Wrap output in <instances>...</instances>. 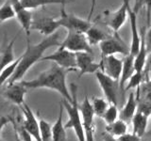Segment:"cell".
Segmentation results:
<instances>
[{
	"label": "cell",
	"instance_id": "d590c367",
	"mask_svg": "<svg viewBox=\"0 0 151 141\" xmlns=\"http://www.w3.org/2000/svg\"><path fill=\"white\" fill-rule=\"evenodd\" d=\"M149 73H151V52H149L147 55V58H146V61H145V66L144 69V73L145 75H148Z\"/></svg>",
	"mask_w": 151,
	"mask_h": 141
},
{
	"label": "cell",
	"instance_id": "ffe728a7",
	"mask_svg": "<svg viewBox=\"0 0 151 141\" xmlns=\"http://www.w3.org/2000/svg\"><path fill=\"white\" fill-rule=\"evenodd\" d=\"M63 105L61 103L58 119L52 126V141H65L66 140V128L63 123Z\"/></svg>",
	"mask_w": 151,
	"mask_h": 141
},
{
	"label": "cell",
	"instance_id": "836d02e7",
	"mask_svg": "<svg viewBox=\"0 0 151 141\" xmlns=\"http://www.w3.org/2000/svg\"><path fill=\"white\" fill-rule=\"evenodd\" d=\"M144 76H145L144 72H135L134 74L132 75L130 79L127 81L125 90H129V89H132V88H139L141 83L143 82Z\"/></svg>",
	"mask_w": 151,
	"mask_h": 141
},
{
	"label": "cell",
	"instance_id": "4fadbf2b",
	"mask_svg": "<svg viewBox=\"0 0 151 141\" xmlns=\"http://www.w3.org/2000/svg\"><path fill=\"white\" fill-rule=\"evenodd\" d=\"M15 11V17L20 24L21 27L26 32L27 38H29L31 31V25L33 22L32 13L30 9H27L23 6L20 0H9Z\"/></svg>",
	"mask_w": 151,
	"mask_h": 141
},
{
	"label": "cell",
	"instance_id": "f1b7e54d",
	"mask_svg": "<svg viewBox=\"0 0 151 141\" xmlns=\"http://www.w3.org/2000/svg\"><path fill=\"white\" fill-rule=\"evenodd\" d=\"M137 112H140L147 117L151 116V90L147 91L144 99L138 101Z\"/></svg>",
	"mask_w": 151,
	"mask_h": 141
},
{
	"label": "cell",
	"instance_id": "2e32d148",
	"mask_svg": "<svg viewBox=\"0 0 151 141\" xmlns=\"http://www.w3.org/2000/svg\"><path fill=\"white\" fill-rule=\"evenodd\" d=\"M27 89V88L21 82L8 85L7 88L3 92V96L14 105L22 106L25 103Z\"/></svg>",
	"mask_w": 151,
	"mask_h": 141
},
{
	"label": "cell",
	"instance_id": "7a4b0ae2",
	"mask_svg": "<svg viewBox=\"0 0 151 141\" xmlns=\"http://www.w3.org/2000/svg\"><path fill=\"white\" fill-rule=\"evenodd\" d=\"M70 70L60 67L55 63L51 67L41 73L36 78L27 81H22L21 83L27 88H49L60 93L63 99L72 103V94L69 92V89L66 84V74Z\"/></svg>",
	"mask_w": 151,
	"mask_h": 141
},
{
	"label": "cell",
	"instance_id": "30bf717a",
	"mask_svg": "<svg viewBox=\"0 0 151 141\" xmlns=\"http://www.w3.org/2000/svg\"><path fill=\"white\" fill-rule=\"evenodd\" d=\"M99 46H100L102 58L115 54H123L125 56L129 54V49L127 48V45L119 39V37L117 35L115 36V38H107L100 42Z\"/></svg>",
	"mask_w": 151,
	"mask_h": 141
},
{
	"label": "cell",
	"instance_id": "74e56055",
	"mask_svg": "<svg viewBox=\"0 0 151 141\" xmlns=\"http://www.w3.org/2000/svg\"><path fill=\"white\" fill-rule=\"evenodd\" d=\"M9 121H11L9 118H7V117H0V133H1V131L3 130V128L9 123Z\"/></svg>",
	"mask_w": 151,
	"mask_h": 141
},
{
	"label": "cell",
	"instance_id": "5bb4252c",
	"mask_svg": "<svg viewBox=\"0 0 151 141\" xmlns=\"http://www.w3.org/2000/svg\"><path fill=\"white\" fill-rule=\"evenodd\" d=\"M60 27V26L58 19H54L52 17H41L33 20L31 30H36L47 37L56 33Z\"/></svg>",
	"mask_w": 151,
	"mask_h": 141
},
{
	"label": "cell",
	"instance_id": "8d00e7d4",
	"mask_svg": "<svg viewBox=\"0 0 151 141\" xmlns=\"http://www.w3.org/2000/svg\"><path fill=\"white\" fill-rule=\"evenodd\" d=\"M145 45H146V49L147 52H151V27L148 29L147 33L145 35Z\"/></svg>",
	"mask_w": 151,
	"mask_h": 141
},
{
	"label": "cell",
	"instance_id": "4dcf8cb0",
	"mask_svg": "<svg viewBox=\"0 0 151 141\" xmlns=\"http://www.w3.org/2000/svg\"><path fill=\"white\" fill-rule=\"evenodd\" d=\"M144 7L146 8V25L149 26L151 23V0H135L132 11L138 14L140 9Z\"/></svg>",
	"mask_w": 151,
	"mask_h": 141
},
{
	"label": "cell",
	"instance_id": "1f68e13d",
	"mask_svg": "<svg viewBox=\"0 0 151 141\" xmlns=\"http://www.w3.org/2000/svg\"><path fill=\"white\" fill-rule=\"evenodd\" d=\"M39 123L42 141H52V126L50 123L42 119L39 120Z\"/></svg>",
	"mask_w": 151,
	"mask_h": 141
},
{
	"label": "cell",
	"instance_id": "ac0fdd59",
	"mask_svg": "<svg viewBox=\"0 0 151 141\" xmlns=\"http://www.w3.org/2000/svg\"><path fill=\"white\" fill-rule=\"evenodd\" d=\"M134 58H135L134 56L129 54L125 56L124 60H123V70L119 80V88L123 95H124L125 92V88H126L125 85L127 83V81H129L130 77L136 72L134 67Z\"/></svg>",
	"mask_w": 151,
	"mask_h": 141
},
{
	"label": "cell",
	"instance_id": "9a60e30c",
	"mask_svg": "<svg viewBox=\"0 0 151 141\" xmlns=\"http://www.w3.org/2000/svg\"><path fill=\"white\" fill-rule=\"evenodd\" d=\"M101 68L107 75L119 82L123 70V60L117 58L114 55L105 56L101 61Z\"/></svg>",
	"mask_w": 151,
	"mask_h": 141
},
{
	"label": "cell",
	"instance_id": "f6af8a7d",
	"mask_svg": "<svg viewBox=\"0 0 151 141\" xmlns=\"http://www.w3.org/2000/svg\"><path fill=\"white\" fill-rule=\"evenodd\" d=\"M123 1H129V0H123Z\"/></svg>",
	"mask_w": 151,
	"mask_h": 141
},
{
	"label": "cell",
	"instance_id": "277c9868",
	"mask_svg": "<svg viewBox=\"0 0 151 141\" xmlns=\"http://www.w3.org/2000/svg\"><path fill=\"white\" fill-rule=\"evenodd\" d=\"M45 60L52 61L53 63L59 65L60 67L64 68L70 70V72L78 70L77 56H76V53L66 48H63V47L59 46L58 50L48 56H44L41 61H45Z\"/></svg>",
	"mask_w": 151,
	"mask_h": 141
},
{
	"label": "cell",
	"instance_id": "7bdbcfd3",
	"mask_svg": "<svg viewBox=\"0 0 151 141\" xmlns=\"http://www.w3.org/2000/svg\"><path fill=\"white\" fill-rule=\"evenodd\" d=\"M145 88L147 89V91L151 90V79H148L145 83Z\"/></svg>",
	"mask_w": 151,
	"mask_h": 141
},
{
	"label": "cell",
	"instance_id": "484cf974",
	"mask_svg": "<svg viewBox=\"0 0 151 141\" xmlns=\"http://www.w3.org/2000/svg\"><path fill=\"white\" fill-rule=\"evenodd\" d=\"M22 5L27 9H35L41 7H45L47 5L60 4L61 6L63 1L61 0H20Z\"/></svg>",
	"mask_w": 151,
	"mask_h": 141
},
{
	"label": "cell",
	"instance_id": "5b68a950",
	"mask_svg": "<svg viewBox=\"0 0 151 141\" xmlns=\"http://www.w3.org/2000/svg\"><path fill=\"white\" fill-rule=\"evenodd\" d=\"M60 47H63L74 53L78 52H88V53L93 54V48L89 43L87 37L84 33L68 31L67 36L65 39L60 42Z\"/></svg>",
	"mask_w": 151,
	"mask_h": 141
},
{
	"label": "cell",
	"instance_id": "ba28073f",
	"mask_svg": "<svg viewBox=\"0 0 151 141\" xmlns=\"http://www.w3.org/2000/svg\"><path fill=\"white\" fill-rule=\"evenodd\" d=\"M96 77L100 86L106 100L109 103L117 105V94H116V84L117 82L111 77L107 75L104 72L97 70L96 73Z\"/></svg>",
	"mask_w": 151,
	"mask_h": 141
},
{
	"label": "cell",
	"instance_id": "44dd1931",
	"mask_svg": "<svg viewBox=\"0 0 151 141\" xmlns=\"http://www.w3.org/2000/svg\"><path fill=\"white\" fill-rule=\"evenodd\" d=\"M141 36H142L141 47H140V50L138 52V54H137L134 58V67H135L136 72H144L146 58H147V55H148V52H147L146 45H145V29L141 30Z\"/></svg>",
	"mask_w": 151,
	"mask_h": 141
},
{
	"label": "cell",
	"instance_id": "8fae6325",
	"mask_svg": "<svg viewBox=\"0 0 151 141\" xmlns=\"http://www.w3.org/2000/svg\"><path fill=\"white\" fill-rule=\"evenodd\" d=\"M129 1H123L120 8L116 9L115 11H112L109 13L106 18V24L109 27L114 31L115 34H117L120 28L125 24L127 15H129Z\"/></svg>",
	"mask_w": 151,
	"mask_h": 141
},
{
	"label": "cell",
	"instance_id": "7c38bea8",
	"mask_svg": "<svg viewBox=\"0 0 151 141\" xmlns=\"http://www.w3.org/2000/svg\"><path fill=\"white\" fill-rule=\"evenodd\" d=\"M21 108L24 115V120L22 122L24 128L31 135V136L36 141H42L40 133V123L32 109L26 103L21 106Z\"/></svg>",
	"mask_w": 151,
	"mask_h": 141
},
{
	"label": "cell",
	"instance_id": "b9f144b4",
	"mask_svg": "<svg viewBox=\"0 0 151 141\" xmlns=\"http://www.w3.org/2000/svg\"><path fill=\"white\" fill-rule=\"evenodd\" d=\"M61 1H63V4H61L60 14H63V13H66V11H65V6H66V4H67V0H61Z\"/></svg>",
	"mask_w": 151,
	"mask_h": 141
},
{
	"label": "cell",
	"instance_id": "9c48e42d",
	"mask_svg": "<svg viewBox=\"0 0 151 141\" xmlns=\"http://www.w3.org/2000/svg\"><path fill=\"white\" fill-rule=\"evenodd\" d=\"M76 56H77V68L79 70V78L84 74L96 73L101 68V62L97 63L94 61L93 54L88 52H78L76 53Z\"/></svg>",
	"mask_w": 151,
	"mask_h": 141
},
{
	"label": "cell",
	"instance_id": "52a82bcc",
	"mask_svg": "<svg viewBox=\"0 0 151 141\" xmlns=\"http://www.w3.org/2000/svg\"><path fill=\"white\" fill-rule=\"evenodd\" d=\"M58 20L60 27L66 28L67 31L80 32L85 34L89 28L92 26V24L89 20L79 18L74 15V14H67V13L60 14Z\"/></svg>",
	"mask_w": 151,
	"mask_h": 141
},
{
	"label": "cell",
	"instance_id": "cb8c5ba5",
	"mask_svg": "<svg viewBox=\"0 0 151 141\" xmlns=\"http://www.w3.org/2000/svg\"><path fill=\"white\" fill-rule=\"evenodd\" d=\"M87 37V40L91 46L100 44V42L103 41L105 39H107V35L104 33L101 29H99L96 26H93L89 28L87 32L85 33Z\"/></svg>",
	"mask_w": 151,
	"mask_h": 141
},
{
	"label": "cell",
	"instance_id": "3957f363",
	"mask_svg": "<svg viewBox=\"0 0 151 141\" xmlns=\"http://www.w3.org/2000/svg\"><path fill=\"white\" fill-rule=\"evenodd\" d=\"M71 94H72L73 101L70 103L63 99V101L61 102L63 105V107L65 108L66 112H67L69 120L64 126L66 129L71 128L73 129L76 136L78 141H86V136H85V131L81 120V115H80V111L78 108V97H77V89L78 87L75 84L71 85Z\"/></svg>",
	"mask_w": 151,
	"mask_h": 141
},
{
	"label": "cell",
	"instance_id": "e0dca14e",
	"mask_svg": "<svg viewBox=\"0 0 151 141\" xmlns=\"http://www.w3.org/2000/svg\"><path fill=\"white\" fill-rule=\"evenodd\" d=\"M137 15L132 9H129V17L130 23V30H131V45L129 48V54L132 56H136L138 54L141 47L142 42V36L140 35L139 28H138V20H137Z\"/></svg>",
	"mask_w": 151,
	"mask_h": 141
},
{
	"label": "cell",
	"instance_id": "4316f807",
	"mask_svg": "<svg viewBox=\"0 0 151 141\" xmlns=\"http://www.w3.org/2000/svg\"><path fill=\"white\" fill-rule=\"evenodd\" d=\"M92 105H93V112H94V115L99 117V118H103L105 112L107 111L108 107H109V102L104 98H97V97H94L93 99V102H92Z\"/></svg>",
	"mask_w": 151,
	"mask_h": 141
},
{
	"label": "cell",
	"instance_id": "e575fe53",
	"mask_svg": "<svg viewBox=\"0 0 151 141\" xmlns=\"http://www.w3.org/2000/svg\"><path fill=\"white\" fill-rule=\"evenodd\" d=\"M117 141H141V137L135 134H125L119 137H117Z\"/></svg>",
	"mask_w": 151,
	"mask_h": 141
},
{
	"label": "cell",
	"instance_id": "f35d334b",
	"mask_svg": "<svg viewBox=\"0 0 151 141\" xmlns=\"http://www.w3.org/2000/svg\"><path fill=\"white\" fill-rule=\"evenodd\" d=\"M96 0H91V6H90V11H89V15H88V18L87 20H91V18L93 14V11H94V8H96Z\"/></svg>",
	"mask_w": 151,
	"mask_h": 141
},
{
	"label": "cell",
	"instance_id": "83f0119b",
	"mask_svg": "<svg viewBox=\"0 0 151 141\" xmlns=\"http://www.w3.org/2000/svg\"><path fill=\"white\" fill-rule=\"evenodd\" d=\"M19 61H20V58H17L14 62H12V64H9L8 66H6L1 72H0V87L2 86L4 83L8 82L11 77L13 75L14 72H15V70L18 66V63Z\"/></svg>",
	"mask_w": 151,
	"mask_h": 141
},
{
	"label": "cell",
	"instance_id": "ee69618b",
	"mask_svg": "<svg viewBox=\"0 0 151 141\" xmlns=\"http://www.w3.org/2000/svg\"><path fill=\"white\" fill-rule=\"evenodd\" d=\"M14 133H15V141H22L21 138H20V136L18 135V134L16 133L15 131H14Z\"/></svg>",
	"mask_w": 151,
	"mask_h": 141
},
{
	"label": "cell",
	"instance_id": "6da1fadb",
	"mask_svg": "<svg viewBox=\"0 0 151 141\" xmlns=\"http://www.w3.org/2000/svg\"><path fill=\"white\" fill-rule=\"evenodd\" d=\"M60 33L56 32L50 36H47L44 40L41 41L39 43L32 44L29 38H27V48L25 53L20 56V61H19L18 66L14 72L13 75L11 79L7 82L8 85H12L14 83L19 82L20 80L25 76L33 65L37 63L38 61H41L44 58V54L46 50L52 48L54 46H60Z\"/></svg>",
	"mask_w": 151,
	"mask_h": 141
},
{
	"label": "cell",
	"instance_id": "603a6c76",
	"mask_svg": "<svg viewBox=\"0 0 151 141\" xmlns=\"http://www.w3.org/2000/svg\"><path fill=\"white\" fill-rule=\"evenodd\" d=\"M18 34L9 41V43L6 46V48L2 52L1 56H0V72L6 67V66L12 64L16 59H14V54H13V46L15 43Z\"/></svg>",
	"mask_w": 151,
	"mask_h": 141
},
{
	"label": "cell",
	"instance_id": "f546056e",
	"mask_svg": "<svg viewBox=\"0 0 151 141\" xmlns=\"http://www.w3.org/2000/svg\"><path fill=\"white\" fill-rule=\"evenodd\" d=\"M14 17H15V11H14L11 1L5 2L0 7V23L11 20Z\"/></svg>",
	"mask_w": 151,
	"mask_h": 141
},
{
	"label": "cell",
	"instance_id": "ab89813d",
	"mask_svg": "<svg viewBox=\"0 0 151 141\" xmlns=\"http://www.w3.org/2000/svg\"><path fill=\"white\" fill-rule=\"evenodd\" d=\"M103 139H104V141H117L116 137H114L113 135L107 133V132L103 135Z\"/></svg>",
	"mask_w": 151,
	"mask_h": 141
},
{
	"label": "cell",
	"instance_id": "d4e9b609",
	"mask_svg": "<svg viewBox=\"0 0 151 141\" xmlns=\"http://www.w3.org/2000/svg\"><path fill=\"white\" fill-rule=\"evenodd\" d=\"M106 132L117 138L119 136L127 134V123L119 119L111 124H106Z\"/></svg>",
	"mask_w": 151,
	"mask_h": 141
},
{
	"label": "cell",
	"instance_id": "8992f818",
	"mask_svg": "<svg viewBox=\"0 0 151 141\" xmlns=\"http://www.w3.org/2000/svg\"><path fill=\"white\" fill-rule=\"evenodd\" d=\"M78 108L81 115V120L85 131V136L86 141H94V126H93V117L94 112L92 103L90 102L87 96L84 97L83 102L78 105Z\"/></svg>",
	"mask_w": 151,
	"mask_h": 141
},
{
	"label": "cell",
	"instance_id": "60d3db41",
	"mask_svg": "<svg viewBox=\"0 0 151 141\" xmlns=\"http://www.w3.org/2000/svg\"><path fill=\"white\" fill-rule=\"evenodd\" d=\"M141 141H151V131L147 134H145L144 136L141 137Z\"/></svg>",
	"mask_w": 151,
	"mask_h": 141
},
{
	"label": "cell",
	"instance_id": "bcb514c9",
	"mask_svg": "<svg viewBox=\"0 0 151 141\" xmlns=\"http://www.w3.org/2000/svg\"><path fill=\"white\" fill-rule=\"evenodd\" d=\"M0 141H2V140H1V139H0Z\"/></svg>",
	"mask_w": 151,
	"mask_h": 141
},
{
	"label": "cell",
	"instance_id": "d6986e66",
	"mask_svg": "<svg viewBox=\"0 0 151 141\" xmlns=\"http://www.w3.org/2000/svg\"><path fill=\"white\" fill-rule=\"evenodd\" d=\"M137 106H138V100H137L134 92H130L124 107L119 112V119L124 120L127 123H130L137 112Z\"/></svg>",
	"mask_w": 151,
	"mask_h": 141
},
{
	"label": "cell",
	"instance_id": "d6a6232c",
	"mask_svg": "<svg viewBox=\"0 0 151 141\" xmlns=\"http://www.w3.org/2000/svg\"><path fill=\"white\" fill-rule=\"evenodd\" d=\"M118 117H119V112H118V109H117V105L110 103L102 119L106 122V124H111L112 122H114L115 120H117Z\"/></svg>",
	"mask_w": 151,
	"mask_h": 141
},
{
	"label": "cell",
	"instance_id": "7402d4cb",
	"mask_svg": "<svg viewBox=\"0 0 151 141\" xmlns=\"http://www.w3.org/2000/svg\"><path fill=\"white\" fill-rule=\"evenodd\" d=\"M148 118L149 117L142 114L140 112H136V114L134 115L131 121L132 128H133V134L140 136V137L145 135L146 128H147Z\"/></svg>",
	"mask_w": 151,
	"mask_h": 141
}]
</instances>
